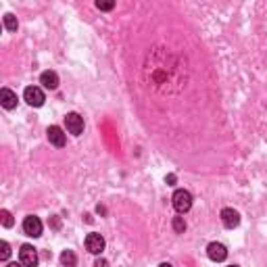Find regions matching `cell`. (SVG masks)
<instances>
[{"label":"cell","instance_id":"obj_9","mask_svg":"<svg viewBox=\"0 0 267 267\" xmlns=\"http://www.w3.org/2000/svg\"><path fill=\"white\" fill-rule=\"evenodd\" d=\"M207 255L211 261H224L228 257V251L226 247L222 245V242H211V245L207 247Z\"/></svg>","mask_w":267,"mask_h":267},{"label":"cell","instance_id":"obj_15","mask_svg":"<svg viewBox=\"0 0 267 267\" xmlns=\"http://www.w3.org/2000/svg\"><path fill=\"white\" fill-rule=\"evenodd\" d=\"M0 217H2V226H4V228H10V226H13V215H10L6 209H2V211H0Z\"/></svg>","mask_w":267,"mask_h":267},{"label":"cell","instance_id":"obj_12","mask_svg":"<svg viewBox=\"0 0 267 267\" xmlns=\"http://www.w3.org/2000/svg\"><path fill=\"white\" fill-rule=\"evenodd\" d=\"M75 261H77V257H75V253H73V251H63V255H61V263H63L65 267H73Z\"/></svg>","mask_w":267,"mask_h":267},{"label":"cell","instance_id":"obj_2","mask_svg":"<svg viewBox=\"0 0 267 267\" xmlns=\"http://www.w3.org/2000/svg\"><path fill=\"white\" fill-rule=\"evenodd\" d=\"M19 263L23 267H36L38 265V251L31 245H23L19 249Z\"/></svg>","mask_w":267,"mask_h":267},{"label":"cell","instance_id":"obj_21","mask_svg":"<svg viewBox=\"0 0 267 267\" xmlns=\"http://www.w3.org/2000/svg\"><path fill=\"white\" fill-rule=\"evenodd\" d=\"M159 267H173V265H169V263H161Z\"/></svg>","mask_w":267,"mask_h":267},{"label":"cell","instance_id":"obj_7","mask_svg":"<svg viewBox=\"0 0 267 267\" xmlns=\"http://www.w3.org/2000/svg\"><path fill=\"white\" fill-rule=\"evenodd\" d=\"M46 136H48V142L54 144L56 148H63L67 144V136H65V132L61 130L59 125H50L48 132H46Z\"/></svg>","mask_w":267,"mask_h":267},{"label":"cell","instance_id":"obj_20","mask_svg":"<svg viewBox=\"0 0 267 267\" xmlns=\"http://www.w3.org/2000/svg\"><path fill=\"white\" fill-rule=\"evenodd\" d=\"M6 267H23V265H21V263H8Z\"/></svg>","mask_w":267,"mask_h":267},{"label":"cell","instance_id":"obj_14","mask_svg":"<svg viewBox=\"0 0 267 267\" xmlns=\"http://www.w3.org/2000/svg\"><path fill=\"white\" fill-rule=\"evenodd\" d=\"M173 230H176L178 234H184V230H186L184 217H173Z\"/></svg>","mask_w":267,"mask_h":267},{"label":"cell","instance_id":"obj_4","mask_svg":"<svg viewBox=\"0 0 267 267\" xmlns=\"http://www.w3.org/2000/svg\"><path fill=\"white\" fill-rule=\"evenodd\" d=\"M23 232H25L27 236H31V238L42 236V222L36 215H27L25 219H23Z\"/></svg>","mask_w":267,"mask_h":267},{"label":"cell","instance_id":"obj_18","mask_svg":"<svg viewBox=\"0 0 267 267\" xmlns=\"http://www.w3.org/2000/svg\"><path fill=\"white\" fill-rule=\"evenodd\" d=\"M165 182H167L169 186H173V184H176V176L171 173V176H167V178H165Z\"/></svg>","mask_w":267,"mask_h":267},{"label":"cell","instance_id":"obj_6","mask_svg":"<svg viewBox=\"0 0 267 267\" xmlns=\"http://www.w3.org/2000/svg\"><path fill=\"white\" fill-rule=\"evenodd\" d=\"M104 245H107V242H104V238L100 234H96V232H92V234L86 236V249L92 255H100L104 251Z\"/></svg>","mask_w":267,"mask_h":267},{"label":"cell","instance_id":"obj_3","mask_svg":"<svg viewBox=\"0 0 267 267\" xmlns=\"http://www.w3.org/2000/svg\"><path fill=\"white\" fill-rule=\"evenodd\" d=\"M23 98H25V102L29 107H42L44 100H46L42 88H38V86H27L25 92H23Z\"/></svg>","mask_w":267,"mask_h":267},{"label":"cell","instance_id":"obj_10","mask_svg":"<svg viewBox=\"0 0 267 267\" xmlns=\"http://www.w3.org/2000/svg\"><path fill=\"white\" fill-rule=\"evenodd\" d=\"M0 104H2L4 109H15L17 107V94L13 90H8V88H2V92H0Z\"/></svg>","mask_w":267,"mask_h":267},{"label":"cell","instance_id":"obj_22","mask_svg":"<svg viewBox=\"0 0 267 267\" xmlns=\"http://www.w3.org/2000/svg\"><path fill=\"white\" fill-rule=\"evenodd\" d=\"M230 267H238V265H230Z\"/></svg>","mask_w":267,"mask_h":267},{"label":"cell","instance_id":"obj_17","mask_svg":"<svg viewBox=\"0 0 267 267\" xmlns=\"http://www.w3.org/2000/svg\"><path fill=\"white\" fill-rule=\"evenodd\" d=\"M96 6H98L100 10H111V8L115 6V2H100V0H98V2H96Z\"/></svg>","mask_w":267,"mask_h":267},{"label":"cell","instance_id":"obj_1","mask_svg":"<svg viewBox=\"0 0 267 267\" xmlns=\"http://www.w3.org/2000/svg\"><path fill=\"white\" fill-rule=\"evenodd\" d=\"M171 203H173V209H176L180 215H184L192 209V194L188 190H176L171 196Z\"/></svg>","mask_w":267,"mask_h":267},{"label":"cell","instance_id":"obj_16","mask_svg":"<svg viewBox=\"0 0 267 267\" xmlns=\"http://www.w3.org/2000/svg\"><path fill=\"white\" fill-rule=\"evenodd\" d=\"M0 247H2V253H0V259L6 261V259L10 257V247H8V242H2Z\"/></svg>","mask_w":267,"mask_h":267},{"label":"cell","instance_id":"obj_19","mask_svg":"<svg viewBox=\"0 0 267 267\" xmlns=\"http://www.w3.org/2000/svg\"><path fill=\"white\" fill-rule=\"evenodd\" d=\"M96 267H109V263L104 261V259H98V261H96Z\"/></svg>","mask_w":267,"mask_h":267},{"label":"cell","instance_id":"obj_11","mask_svg":"<svg viewBox=\"0 0 267 267\" xmlns=\"http://www.w3.org/2000/svg\"><path fill=\"white\" fill-rule=\"evenodd\" d=\"M40 84L44 88H48V90H56L59 88V75H56L54 71H44L40 75Z\"/></svg>","mask_w":267,"mask_h":267},{"label":"cell","instance_id":"obj_8","mask_svg":"<svg viewBox=\"0 0 267 267\" xmlns=\"http://www.w3.org/2000/svg\"><path fill=\"white\" fill-rule=\"evenodd\" d=\"M222 224L228 228V230H234L240 226V213L234 211V209H224L222 211Z\"/></svg>","mask_w":267,"mask_h":267},{"label":"cell","instance_id":"obj_5","mask_svg":"<svg viewBox=\"0 0 267 267\" xmlns=\"http://www.w3.org/2000/svg\"><path fill=\"white\" fill-rule=\"evenodd\" d=\"M65 125H67V132L73 134V136H79L84 132V117H79L77 113H69L65 117Z\"/></svg>","mask_w":267,"mask_h":267},{"label":"cell","instance_id":"obj_13","mask_svg":"<svg viewBox=\"0 0 267 267\" xmlns=\"http://www.w3.org/2000/svg\"><path fill=\"white\" fill-rule=\"evenodd\" d=\"M4 27L8 29V31H17V27H19V23H17V17L15 15H4Z\"/></svg>","mask_w":267,"mask_h":267}]
</instances>
